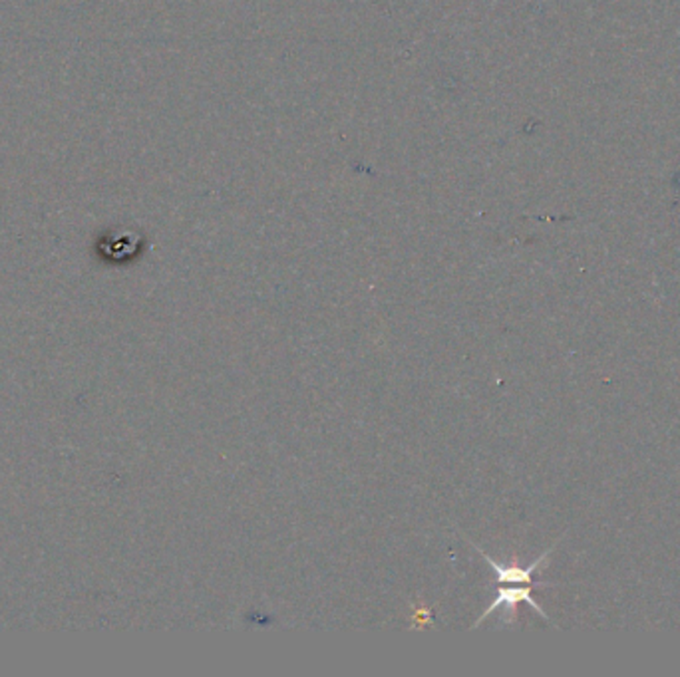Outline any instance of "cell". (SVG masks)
I'll return each mask as SVG.
<instances>
[{"instance_id":"obj_1","label":"cell","mask_w":680,"mask_h":677,"mask_svg":"<svg viewBox=\"0 0 680 677\" xmlns=\"http://www.w3.org/2000/svg\"><path fill=\"white\" fill-rule=\"evenodd\" d=\"M533 588H535V584H498V590H495V596L492 600V604L476 620V624H473V628H478L483 620H488L493 614V611H498L500 608L505 610L503 621H513L515 620L517 604H522V602L532 606L543 620H549L547 614L543 611V608L539 606L535 602V600H533V594H532Z\"/></svg>"},{"instance_id":"obj_2","label":"cell","mask_w":680,"mask_h":677,"mask_svg":"<svg viewBox=\"0 0 680 677\" xmlns=\"http://www.w3.org/2000/svg\"><path fill=\"white\" fill-rule=\"evenodd\" d=\"M476 551L492 566V571L495 572V582H498V584H533V581H532L533 572L539 571V568L543 566V562L549 559V556H552V552L555 551V544L549 551H545L542 556H539V559H535L529 566H520V564H517V561H512L510 564L495 562L490 554H485L482 549H478V546H476Z\"/></svg>"}]
</instances>
